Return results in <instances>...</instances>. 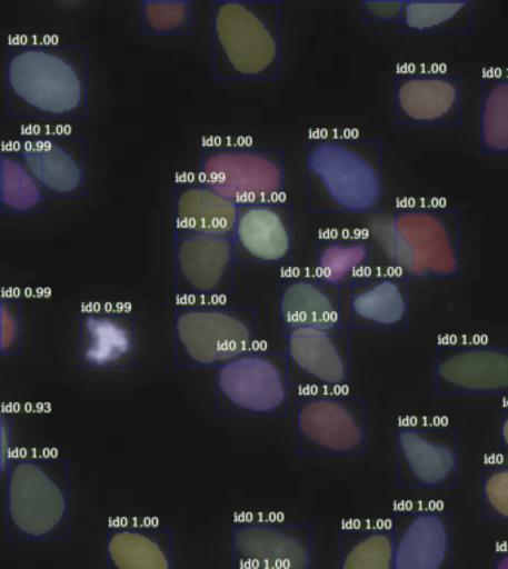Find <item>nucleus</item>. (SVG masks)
Returning a JSON list of instances; mask_svg holds the SVG:
<instances>
[{"mask_svg": "<svg viewBox=\"0 0 508 569\" xmlns=\"http://www.w3.org/2000/svg\"><path fill=\"white\" fill-rule=\"evenodd\" d=\"M315 278L340 288L366 282L371 271V244L361 238H323L318 240Z\"/></svg>", "mask_w": 508, "mask_h": 569, "instance_id": "obj_24", "label": "nucleus"}, {"mask_svg": "<svg viewBox=\"0 0 508 569\" xmlns=\"http://www.w3.org/2000/svg\"><path fill=\"white\" fill-rule=\"evenodd\" d=\"M215 410L222 416L288 415L287 352L253 348L215 367Z\"/></svg>", "mask_w": 508, "mask_h": 569, "instance_id": "obj_7", "label": "nucleus"}, {"mask_svg": "<svg viewBox=\"0 0 508 569\" xmlns=\"http://www.w3.org/2000/svg\"><path fill=\"white\" fill-rule=\"evenodd\" d=\"M471 0H406L402 33L466 34L472 32Z\"/></svg>", "mask_w": 508, "mask_h": 569, "instance_id": "obj_26", "label": "nucleus"}, {"mask_svg": "<svg viewBox=\"0 0 508 569\" xmlns=\"http://www.w3.org/2000/svg\"><path fill=\"white\" fill-rule=\"evenodd\" d=\"M406 0H365L362 20L366 23H398L405 19Z\"/></svg>", "mask_w": 508, "mask_h": 569, "instance_id": "obj_32", "label": "nucleus"}, {"mask_svg": "<svg viewBox=\"0 0 508 569\" xmlns=\"http://www.w3.org/2000/svg\"><path fill=\"white\" fill-rule=\"evenodd\" d=\"M7 116L82 120L89 116V50L24 43L7 51Z\"/></svg>", "mask_w": 508, "mask_h": 569, "instance_id": "obj_1", "label": "nucleus"}, {"mask_svg": "<svg viewBox=\"0 0 508 569\" xmlns=\"http://www.w3.org/2000/svg\"><path fill=\"white\" fill-rule=\"evenodd\" d=\"M495 569H508V549L498 550Z\"/></svg>", "mask_w": 508, "mask_h": 569, "instance_id": "obj_35", "label": "nucleus"}, {"mask_svg": "<svg viewBox=\"0 0 508 569\" xmlns=\"http://www.w3.org/2000/svg\"><path fill=\"white\" fill-rule=\"evenodd\" d=\"M135 315L127 310H86L80 315V366L84 370H133Z\"/></svg>", "mask_w": 508, "mask_h": 569, "instance_id": "obj_20", "label": "nucleus"}, {"mask_svg": "<svg viewBox=\"0 0 508 569\" xmlns=\"http://www.w3.org/2000/svg\"><path fill=\"white\" fill-rule=\"evenodd\" d=\"M233 243L236 264H291L295 251L292 206L283 201L239 206Z\"/></svg>", "mask_w": 508, "mask_h": 569, "instance_id": "obj_16", "label": "nucleus"}, {"mask_svg": "<svg viewBox=\"0 0 508 569\" xmlns=\"http://www.w3.org/2000/svg\"><path fill=\"white\" fill-rule=\"evenodd\" d=\"M11 427L10 416L3 415L0 418V475L6 477L11 462Z\"/></svg>", "mask_w": 508, "mask_h": 569, "instance_id": "obj_33", "label": "nucleus"}, {"mask_svg": "<svg viewBox=\"0 0 508 569\" xmlns=\"http://www.w3.org/2000/svg\"><path fill=\"white\" fill-rule=\"evenodd\" d=\"M23 313H21V301L2 297L0 300V353L16 355L21 353V345H23Z\"/></svg>", "mask_w": 508, "mask_h": 569, "instance_id": "obj_31", "label": "nucleus"}, {"mask_svg": "<svg viewBox=\"0 0 508 569\" xmlns=\"http://www.w3.org/2000/svg\"><path fill=\"white\" fill-rule=\"evenodd\" d=\"M501 452L508 457V406L501 410Z\"/></svg>", "mask_w": 508, "mask_h": 569, "instance_id": "obj_34", "label": "nucleus"}, {"mask_svg": "<svg viewBox=\"0 0 508 569\" xmlns=\"http://www.w3.org/2000/svg\"><path fill=\"white\" fill-rule=\"evenodd\" d=\"M384 206V147L378 140L317 138L308 142L310 213H379Z\"/></svg>", "mask_w": 508, "mask_h": 569, "instance_id": "obj_2", "label": "nucleus"}, {"mask_svg": "<svg viewBox=\"0 0 508 569\" xmlns=\"http://www.w3.org/2000/svg\"><path fill=\"white\" fill-rule=\"evenodd\" d=\"M200 178L218 194L238 206L278 203L285 194V151L205 143Z\"/></svg>", "mask_w": 508, "mask_h": 569, "instance_id": "obj_8", "label": "nucleus"}, {"mask_svg": "<svg viewBox=\"0 0 508 569\" xmlns=\"http://www.w3.org/2000/svg\"><path fill=\"white\" fill-rule=\"evenodd\" d=\"M239 206L212 190L200 178L182 177L175 183V236L233 238Z\"/></svg>", "mask_w": 508, "mask_h": 569, "instance_id": "obj_22", "label": "nucleus"}, {"mask_svg": "<svg viewBox=\"0 0 508 569\" xmlns=\"http://www.w3.org/2000/svg\"><path fill=\"white\" fill-rule=\"evenodd\" d=\"M46 191L17 150L0 156V212L2 216H42Z\"/></svg>", "mask_w": 508, "mask_h": 569, "instance_id": "obj_27", "label": "nucleus"}, {"mask_svg": "<svg viewBox=\"0 0 508 569\" xmlns=\"http://www.w3.org/2000/svg\"><path fill=\"white\" fill-rule=\"evenodd\" d=\"M256 308L188 303L175 308V366L206 369L256 348Z\"/></svg>", "mask_w": 508, "mask_h": 569, "instance_id": "obj_5", "label": "nucleus"}, {"mask_svg": "<svg viewBox=\"0 0 508 569\" xmlns=\"http://www.w3.org/2000/svg\"><path fill=\"white\" fill-rule=\"evenodd\" d=\"M17 151L42 183L46 197H86V138L69 133H30L21 136Z\"/></svg>", "mask_w": 508, "mask_h": 569, "instance_id": "obj_15", "label": "nucleus"}, {"mask_svg": "<svg viewBox=\"0 0 508 569\" xmlns=\"http://www.w3.org/2000/svg\"><path fill=\"white\" fill-rule=\"evenodd\" d=\"M8 540H68L69 462L56 455L12 457L6 475Z\"/></svg>", "mask_w": 508, "mask_h": 569, "instance_id": "obj_4", "label": "nucleus"}, {"mask_svg": "<svg viewBox=\"0 0 508 569\" xmlns=\"http://www.w3.org/2000/svg\"><path fill=\"white\" fill-rule=\"evenodd\" d=\"M366 398L341 392H300L297 450L303 457L366 453Z\"/></svg>", "mask_w": 508, "mask_h": 569, "instance_id": "obj_9", "label": "nucleus"}, {"mask_svg": "<svg viewBox=\"0 0 508 569\" xmlns=\"http://www.w3.org/2000/svg\"><path fill=\"white\" fill-rule=\"evenodd\" d=\"M350 288L323 283L315 276H282L280 278V336L299 328L350 326L345 312L343 296Z\"/></svg>", "mask_w": 508, "mask_h": 569, "instance_id": "obj_19", "label": "nucleus"}, {"mask_svg": "<svg viewBox=\"0 0 508 569\" xmlns=\"http://www.w3.org/2000/svg\"><path fill=\"white\" fill-rule=\"evenodd\" d=\"M459 481V435L455 428L410 425L397 430L400 488H455Z\"/></svg>", "mask_w": 508, "mask_h": 569, "instance_id": "obj_11", "label": "nucleus"}, {"mask_svg": "<svg viewBox=\"0 0 508 569\" xmlns=\"http://www.w3.org/2000/svg\"><path fill=\"white\" fill-rule=\"evenodd\" d=\"M409 326L410 279L376 274L350 288L352 330H407Z\"/></svg>", "mask_w": 508, "mask_h": 569, "instance_id": "obj_21", "label": "nucleus"}, {"mask_svg": "<svg viewBox=\"0 0 508 569\" xmlns=\"http://www.w3.org/2000/svg\"><path fill=\"white\" fill-rule=\"evenodd\" d=\"M396 569H452V515L396 511L391 519Z\"/></svg>", "mask_w": 508, "mask_h": 569, "instance_id": "obj_18", "label": "nucleus"}, {"mask_svg": "<svg viewBox=\"0 0 508 569\" xmlns=\"http://www.w3.org/2000/svg\"><path fill=\"white\" fill-rule=\"evenodd\" d=\"M108 569H173V532L151 525L111 527Z\"/></svg>", "mask_w": 508, "mask_h": 569, "instance_id": "obj_23", "label": "nucleus"}, {"mask_svg": "<svg viewBox=\"0 0 508 569\" xmlns=\"http://www.w3.org/2000/svg\"><path fill=\"white\" fill-rule=\"evenodd\" d=\"M397 126H459L461 77L441 72H398L394 86Z\"/></svg>", "mask_w": 508, "mask_h": 569, "instance_id": "obj_17", "label": "nucleus"}, {"mask_svg": "<svg viewBox=\"0 0 508 569\" xmlns=\"http://www.w3.org/2000/svg\"><path fill=\"white\" fill-rule=\"evenodd\" d=\"M459 244L458 210L414 203L394 212L392 261L402 278H457Z\"/></svg>", "mask_w": 508, "mask_h": 569, "instance_id": "obj_6", "label": "nucleus"}, {"mask_svg": "<svg viewBox=\"0 0 508 569\" xmlns=\"http://www.w3.org/2000/svg\"><path fill=\"white\" fill-rule=\"evenodd\" d=\"M235 264L233 238L175 236V295L178 300L231 296Z\"/></svg>", "mask_w": 508, "mask_h": 569, "instance_id": "obj_12", "label": "nucleus"}, {"mask_svg": "<svg viewBox=\"0 0 508 569\" xmlns=\"http://www.w3.org/2000/svg\"><path fill=\"white\" fill-rule=\"evenodd\" d=\"M340 569H396L391 522H355L340 532Z\"/></svg>", "mask_w": 508, "mask_h": 569, "instance_id": "obj_25", "label": "nucleus"}, {"mask_svg": "<svg viewBox=\"0 0 508 569\" xmlns=\"http://www.w3.org/2000/svg\"><path fill=\"white\" fill-rule=\"evenodd\" d=\"M350 326L289 332V385L301 392H336L350 383Z\"/></svg>", "mask_w": 508, "mask_h": 569, "instance_id": "obj_10", "label": "nucleus"}, {"mask_svg": "<svg viewBox=\"0 0 508 569\" xmlns=\"http://www.w3.org/2000/svg\"><path fill=\"white\" fill-rule=\"evenodd\" d=\"M480 93V151L508 154V73L481 78Z\"/></svg>", "mask_w": 508, "mask_h": 569, "instance_id": "obj_28", "label": "nucleus"}, {"mask_svg": "<svg viewBox=\"0 0 508 569\" xmlns=\"http://www.w3.org/2000/svg\"><path fill=\"white\" fill-rule=\"evenodd\" d=\"M282 3L213 0L212 78L278 81L282 72Z\"/></svg>", "mask_w": 508, "mask_h": 569, "instance_id": "obj_3", "label": "nucleus"}, {"mask_svg": "<svg viewBox=\"0 0 508 569\" xmlns=\"http://www.w3.org/2000/svg\"><path fill=\"white\" fill-rule=\"evenodd\" d=\"M191 0H143L140 3L145 37H191L195 32Z\"/></svg>", "mask_w": 508, "mask_h": 569, "instance_id": "obj_29", "label": "nucleus"}, {"mask_svg": "<svg viewBox=\"0 0 508 569\" xmlns=\"http://www.w3.org/2000/svg\"><path fill=\"white\" fill-rule=\"evenodd\" d=\"M233 569H312V527L282 522L236 523Z\"/></svg>", "mask_w": 508, "mask_h": 569, "instance_id": "obj_14", "label": "nucleus"}, {"mask_svg": "<svg viewBox=\"0 0 508 569\" xmlns=\"http://www.w3.org/2000/svg\"><path fill=\"white\" fill-rule=\"evenodd\" d=\"M436 360L439 396L508 398V346L440 345Z\"/></svg>", "mask_w": 508, "mask_h": 569, "instance_id": "obj_13", "label": "nucleus"}, {"mask_svg": "<svg viewBox=\"0 0 508 569\" xmlns=\"http://www.w3.org/2000/svg\"><path fill=\"white\" fill-rule=\"evenodd\" d=\"M484 519L508 522V462L485 463Z\"/></svg>", "mask_w": 508, "mask_h": 569, "instance_id": "obj_30", "label": "nucleus"}]
</instances>
